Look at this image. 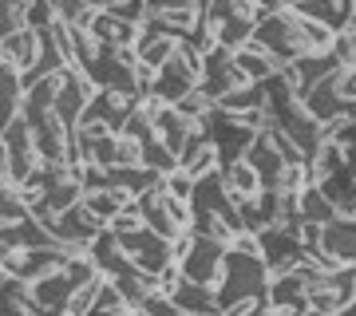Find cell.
<instances>
[{
    "label": "cell",
    "instance_id": "cell-2",
    "mask_svg": "<svg viewBox=\"0 0 356 316\" xmlns=\"http://www.w3.org/2000/svg\"><path fill=\"white\" fill-rule=\"evenodd\" d=\"M254 40L269 51V56H277L281 63H297V60L309 56V48H305V16L297 13V8L261 13Z\"/></svg>",
    "mask_w": 356,
    "mask_h": 316
},
{
    "label": "cell",
    "instance_id": "cell-26",
    "mask_svg": "<svg viewBox=\"0 0 356 316\" xmlns=\"http://www.w3.org/2000/svg\"><path fill=\"white\" fill-rule=\"evenodd\" d=\"M143 166H151V170H163V174H175L178 170V154L166 147L159 135L154 139H147L143 142Z\"/></svg>",
    "mask_w": 356,
    "mask_h": 316
},
{
    "label": "cell",
    "instance_id": "cell-9",
    "mask_svg": "<svg viewBox=\"0 0 356 316\" xmlns=\"http://www.w3.org/2000/svg\"><path fill=\"white\" fill-rule=\"evenodd\" d=\"M91 32H95V40L103 48H135L143 36V24H131V20H123L115 13H99L91 20Z\"/></svg>",
    "mask_w": 356,
    "mask_h": 316
},
{
    "label": "cell",
    "instance_id": "cell-24",
    "mask_svg": "<svg viewBox=\"0 0 356 316\" xmlns=\"http://www.w3.org/2000/svg\"><path fill=\"white\" fill-rule=\"evenodd\" d=\"M32 4L36 0H0V36H13V32H24L32 28Z\"/></svg>",
    "mask_w": 356,
    "mask_h": 316
},
{
    "label": "cell",
    "instance_id": "cell-8",
    "mask_svg": "<svg viewBox=\"0 0 356 316\" xmlns=\"http://www.w3.org/2000/svg\"><path fill=\"white\" fill-rule=\"evenodd\" d=\"M321 249L329 253L337 265H356V217H337L325 226Z\"/></svg>",
    "mask_w": 356,
    "mask_h": 316
},
{
    "label": "cell",
    "instance_id": "cell-23",
    "mask_svg": "<svg viewBox=\"0 0 356 316\" xmlns=\"http://www.w3.org/2000/svg\"><path fill=\"white\" fill-rule=\"evenodd\" d=\"M341 63H337V56L332 51H325V56H305V60H297V72H301V83H305V95L313 88H317L321 79H329L332 72H337Z\"/></svg>",
    "mask_w": 356,
    "mask_h": 316
},
{
    "label": "cell",
    "instance_id": "cell-33",
    "mask_svg": "<svg viewBox=\"0 0 356 316\" xmlns=\"http://www.w3.org/2000/svg\"><path fill=\"white\" fill-rule=\"evenodd\" d=\"M4 316H28L24 308H16V304H4Z\"/></svg>",
    "mask_w": 356,
    "mask_h": 316
},
{
    "label": "cell",
    "instance_id": "cell-17",
    "mask_svg": "<svg viewBox=\"0 0 356 316\" xmlns=\"http://www.w3.org/2000/svg\"><path fill=\"white\" fill-rule=\"evenodd\" d=\"M83 206H88L91 214H99L107 226H111L115 217L123 214L127 206H135V194H127L123 186H103V190H88L83 194Z\"/></svg>",
    "mask_w": 356,
    "mask_h": 316
},
{
    "label": "cell",
    "instance_id": "cell-11",
    "mask_svg": "<svg viewBox=\"0 0 356 316\" xmlns=\"http://www.w3.org/2000/svg\"><path fill=\"white\" fill-rule=\"evenodd\" d=\"M32 292H36V301L44 304V308L67 313V301H72L76 285H72V277H67V269H51V273H44L40 281H32Z\"/></svg>",
    "mask_w": 356,
    "mask_h": 316
},
{
    "label": "cell",
    "instance_id": "cell-13",
    "mask_svg": "<svg viewBox=\"0 0 356 316\" xmlns=\"http://www.w3.org/2000/svg\"><path fill=\"white\" fill-rule=\"evenodd\" d=\"M194 126H198V123H191V119L178 111V107H170V103H166L159 115H154V135H159V139H163L175 154H182L186 139L194 135Z\"/></svg>",
    "mask_w": 356,
    "mask_h": 316
},
{
    "label": "cell",
    "instance_id": "cell-25",
    "mask_svg": "<svg viewBox=\"0 0 356 316\" xmlns=\"http://www.w3.org/2000/svg\"><path fill=\"white\" fill-rule=\"evenodd\" d=\"M194 233L198 238H206V241H222V245H234L238 241V229L229 226L222 214H194Z\"/></svg>",
    "mask_w": 356,
    "mask_h": 316
},
{
    "label": "cell",
    "instance_id": "cell-29",
    "mask_svg": "<svg viewBox=\"0 0 356 316\" xmlns=\"http://www.w3.org/2000/svg\"><path fill=\"white\" fill-rule=\"evenodd\" d=\"M266 135H269V142H273V151H277L281 158H285V163H309L305 151L297 147V139H293V135H289V131H285L281 123H273V126L266 131Z\"/></svg>",
    "mask_w": 356,
    "mask_h": 316
},
{
    "label": "cell",
    "instance_id": "cell-5",
    "mask_svg": "<svg viewBox=\"0 0 356 316\" xmlns=\"http://www.w3.org/2000/svg\"><path fill=\"white\" fill-rule=\"evenodd\" d=\"M123 249L135 257V265L143 269V273H163L170 261H175V245H170V238H163V233H154L151 226L135 229V233H123Z\"/></svg>",
    "mask_w": 356,
    "mask_h": 316
},
{
    "label": "cell",
    "instance_id": "cell-32",
    "mask_svg": "<svg viewBox=\"0 0 356 316\" xmlns=\"http://www.w3.org/2000/svg\"><path fill=\"white\" fill-rule=\"evenodd\" d=\"M194 182H198V178H191L182 166H178L175 174H166L163 190L170 194V198H178V202H191V198H194Z\"/></svg>",
    "mask_w": 356,
    "mask_h": 316
},
{
    "label": "cell",
    "instance_id": "cell-27",
    "mask_svg": "<svg viewBox=\"0 0 356 316\" xmlns=\"http://www.w3.org/2000/svg\"><path fill=\"white\" fill-rule=\"evenodd\" d=\"M175 107H178V111H182V115H186L191 123H202V126H206V119H210V115L218 111V103L210 99V95H206L202 88H198V91H191L186 99H178Z\"/></svg>",
    "mask_w": 356,
    "mask_h": 316
},
{
    "label": "cell",
    "instance_id": "cell-22",
    "mask_svg": "<svg viewBox=\"0 0 356 316\" xmlns=\"http://www.w3.org/2000/svg\"><path fill=\"white\" fill-rule=\"evenodd\" d=\"M269 95L261 83H254V88H242V91H229V95H222L218 99V111H226V115H245V111H254V107H266Z\"/></svg>",
    "mask_w": 356,
    "mask_h": 316
},
{
    "label": "cell",
    "instance_id": "cell-3",
    "mask_svg": "<svg viewBox=\"0 0 356 316\" xmlns=\"http://www.w3.org/2000/svg\"><path fill=\"white\" fill-rule=\"evenodd\" d=\"M226 257H229V245H222V241H206V238L194 233V249L186 253L182 273H186V281H194V285H210V289H218L222 277H226Z\"/></svg>",
    "mask_w": 356,
    "mask_h": 316
},
{
    "label": "cell",
    "instance_id": "cell-15",
    "mask_svg": "<svg viewBox=\"0 0 356 316\" xmlns=\"http://www.w3.org/2000/svg\"><path fill=\"white\" fill-rule=\"evenodd\" d=\"M139 210H143V222H147L154 233H163V238H170V241H175L178 233H186V229L175 222V214H170V206H166V194H163V190L143 194V198H139Z\"/></svg>",
    "mask_w": 356,
    "mask_h": 316
},
{
    "label": "cell",
    "instance_id": "cell-34",
    "mask_svg": "<svg viewBox=\"0 0 356 316\" xmlns=\"http://www.w3.org/2000/svg\"><path fill=\"white\" fill-rule=\"evenodd\" d=\"M353 24H356V16H353Z\"/></svg>",
    "mask_w": 356,
    "mask_h": 316
},
{
    "label": "cell",
    "instance_id": "cell-18",
    "mask_svg": "<svg viewBox=\"0 0 356 316\" xmlns=\"http://www.w3.org/2000/svg\"><path fill=\"white\" fill-rule=\"evenodd\" d=\"M135 51H139V63H147L151 72H159V67H166V63L175 60L178 40L175 36H159V32H151V28H143Z\"/></svg>",
    "mask_w": 356,
    "mask_h": 316
},
{
    "label": "cell",
    "instance_id": "cell-7",
    "mask_svg": "<svg viewBox=\"0 0 356 316\" xmlns=\"http://www.w3.org/2000/svg\"><path fill=\"white\" fill-rule=\"evenodd\" d=\"M103 229H107V222H103L99 214H91L88 206L79 202V206H72V210H64V214H60V222H56V238L88 249V245L99 238Z\"/></svg>",
    "mask_w": 356,
    "mask_h": 316
},
{
    "label": "cell",
    "instance_id": "cell-30",
    "mask_svg": "<svg viewBox=\"0 0 356 316\" xmlns=\"http://www.w3.org/2000/svg\"><path fill=\"white\" fill-rule=\"evenodd\" d=\"M99 289H103V277L91 281V285H79L72 292V301H67V316H88L95 304H99Z\"/></svg>",
    "mask_w": 356,
    "mask_h": 316
},
{
    "label": "cell",
    "instance_id": "cell-16",
    "mask_svg": "<svg viewBox=\"0 0 356 316\" xmlns=\"http://www.w3.org/2000/svg\"><path fill=\"white\" fill-rule=\"evenodd\" d=\"M24 99H28V88H24L20 67L0 63V115H4V123H13L16 115L24 111Z\"/></svg>",
    "mask_w": 356,
    "mask_h": 316
},
{
    "label": "cell",
    "instance_id": "cell-10",
    "mask_svg": "<svg viewBox=\"0 0 356 316\" xmlns=\"http://www.w3.org/2000/svg\"><path fill=\"white\" fill-rule=\"evenodd\" d=\"M218 170H222V182H226V190H229V198H234V202L257 198V194L266 190V182H261V174L254 170V163H250V158L226 163V166H218Z\"/></svg>",
    "mask_w": 356,
    "mask_h": 316
},
{
    "label": "cell",
    "instance_id": "cell-20",
    "mask_svg": "<svg viewBox=\"0 0 356 316\" xmlns=\"http://www.w3.org/2000/svg\"><path fill=\"white\" fill-rule=\"evenodd\" d=\"M301 214H305V222H321V226H329V222L341 217V210H337V202H332L321 186H309V190H301Z\"/></svg>",
    "mask_w": 356,
    "mask_h": 316
},
{
    "label": "cell",
    "instance_id": "cell-4",
    "mask_svg": "<svg viewBox=\"0 0 356 316\" xmlns=\"http://www.w3.org/2000/svg\"><path fill=\"white\" fill-rule=\"evenodd\" d=\"M206 131H210V139H214V147H218L222 166L245 158V151H250V147H254V139H257V131H250L238 115H226V111L210 115V119H206Z\"/></svg>",
    "mask_w": 356,
    "mask_h": 316
},
{
    "label": "cell",
    "instance_id": "cell-14",
    "mask_svg": "<svg viewBox=\"0 0 356 316\" xmlns=\"http://www.w3.org/2000/svg\"><path fill=\"white\" fill-rule=\"evenodd\" d=\"M175 304L182 308V313L191 316H214L222 313V301H218V289H210V285H194V281H182L175 292Z\"/></svg>",
    "mask_w": 356,
    "mask_h": 316
},
{
    "label": "cell",
    "instance_id": "cell-31",
    "mask_svg": "<svg viewBox=\"0 0 356 316\" xmlns=\"http://www.w3.org/2000/svg\"><path fill=\"white\" fill-rule=\"evenodd\" d=\"M332 56L341 67H356V24L341 28L337 36H332Z\"/></svg>",
    "mask_w": 356,
    "mask_h": 316
},
{
    "label": "cell",
    "instance_id": "cell-6",
    "mask_svg": "<svg viewBox=\"0 0 356 316\" xmlns=\"http://www.w3.org/2000/svg\"><path fill=\"white\" fill-rule=\"evenodd\" d=\"M40 60H44V32L40 28H24V32H13V36H0V63L20 67V76L32 72Z\"/></svg>",
    "mask_w": 356,
    "mask_h": 316
},
{
    "label": "cell",
    "instance_id": "cell-12",
    "mask_svg": "<svg viewBox=\"0 0 356 316\" xmlns=\"http://www.w3.org/2000/svg\"><path fill=\"white\" fill-rule=\"evenodd\" d=\"M245 158L254 163V170L261 174V182H266V190H277L281 186V174H285V158H281L277 151H273V142H269V135H257L254 147L245 151Z\"/></svg>",
    "mask_w": 356,
    "mask_h": 316
},
{
    "label": "cell",
    "instance_id": "cell-28",
    "mask_svg": "<svg viewBox=\"0 0 356 316\" xmlns=\"http://www.w3.org/2000/svg\"><path fill=\"white\" fill-rule=\"evenodd\" d=\"M329 289L337 292V301L348 308V304L356 301V265H337L329 273Z\"/></svg>",
    "mask_w": 356,
    "mask_h": 316
},
{
    "label": "cell",
    "instance_id": "cell-1",
    "mask_svg": "<svg viewBox=\"0 0 356 316\" xmlns=\"http://www.w3.org/2000/svg\"><path fill=\"white\" fill-rule=\"evenodd\" d=\"M269 281H273V273H269L266 257L229 249L226 277L218 285V301H222V308H229L238 301H269Z\"/></svg>",
    "mask_w": 356,
    "mask_h": 316
},
{
    "label": "cell",
    "instance_id": "cell-19",
    "mask_svg": "<svg viewBox=\"0 0 356 316\" xmlns=\"http://www.w3.org/2000/svg\"><path fill=\"white\" fill-rule=\"evenodd\" d=\"M234 60H238V67H242V72H245L250 79H254V83H266V79L281 67L277 56H269V51L261 48L257 40H250V44H245L242 51H234Z\"/></svg>",
    "mask_w": 356,
    "mask_h": 316
},
{
    "label": "cell",
    "instance_id": "cell-21",
    "mask_svg": "<svg viewBox=\"0 0 356 316\" xmlns=\"http://www.w3.org/2000/svg\"><path fill=\"white\" fill-rule=\"evenodd\" d=\"M254 32H257L254 16H229L226 24L218 28V44H222V48H229V51H242L245 44L254 40Z\"/></svg>",
    "mask_w": 356,
    "mask_h": 316
}]
</instances>
